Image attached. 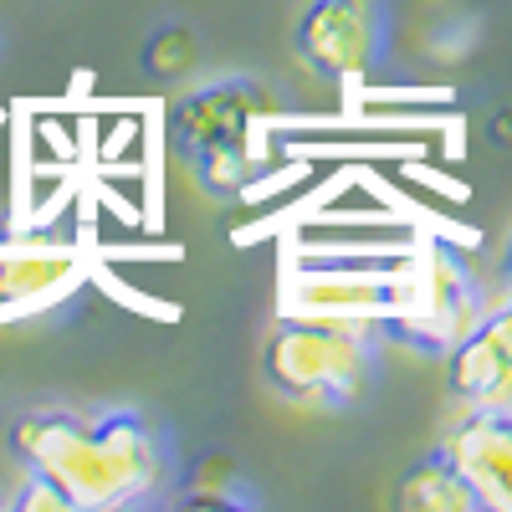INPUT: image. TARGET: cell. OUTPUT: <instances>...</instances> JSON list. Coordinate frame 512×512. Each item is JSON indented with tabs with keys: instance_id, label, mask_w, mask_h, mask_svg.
<instances>
[{
	"instance_id": "cell-1",
	"label": "cell",
	"mask_w": 512,
	"mask_h": 512,
	"mask_svg": "<svg viewBox=\"0 0 512 512\" xmlns=\"http://www.w3.org/2000/svg\"><path fill=\"white\" fill-rule=\"evenodd\" d=\"M11 451L26 472L57 482L72 512L144 507L169 482V446L159 425L128 405L113 410H26L11 425Z\"/></svg>"
},
{
	"instance_id": "cell-2",
	"label": "cell",
	"mask_w": 512,
	"mask_h": 512,
	"mask_svg": "<svg viewBox=\"0 0 512 512\" xmlns=\"http://www.w3.org/2000/svg\"><path fill=\"white\" fill-rule=\"evenodd\" d=\"M379 328L369 323H328V318H277L262 344L267 384L313 410H349L374 390L379 374Z\"/></svg>"
},
{
	"instance_id": "cell-3",
	"label": "cell",
	"mask_w": 512,
	"mask_h": 512,
	"mask_svg": "<svg viewBox=\"0 0 512 512\" xmlns=\"http://www.w3.org/2000/svg\"><path fill=\"white\" fill-rule=\"evenodd\" d=\"M487 308L482 282L461 262V251L425 241L400 267H390V308H384L379 333L400 338L415 354H451L461 333L472 328Z\"/></svg>"
},
{
	"instance_id": "cell-4",
	"label": "cell",
	"mask_w": 512,
	"mask_h": 512,
	"mask_svg": "<svg viewBox=\"0 0 512 512\" xmlns=\"http://www.w3.org/2000/svg\"><path fill=\"white\" fill-rule=\"evenodd\" d=\"M292 47L328 82L364 77L384 57L379 0H308V11L292 26Z\"/></svg>"
},
{
	"instance_id": "cell-5",
	"label": "cell",
	"mask_w": 512,
	"mask_h": 512,
	"mask_svg": "<svg viewBox=\"0 0 512 512\" xmlns=\"http://www.w3.org/2000/svg\"><path fill=\"white\" fill-rule=\"evenodd\" d=\"M82 256L67 236L11 231L0 241V318H31L77 287Z\"/></svg>"
},
{
	"instance_id": "cell-6",
	"label": "cell",
	"mask_w": 512,
	"mask_h": 512,
	"mask_svg": "<svg viewBox=\"0 0 512 512\" xmlns=\"http://www.w3.org/2000/svg\"><path fill=\"white\" fill-rule=\"evenodd\" d=\"M277 113V93L267 82H251V77H221V82H205V88L185 93L164 118V134L175 144V154L195 159L200 149L221 144L231 134H246V128L267 123Z\"/></svg>"
},
{
	"instance_id": "cell-7",
	"label": "cell",
	"mask_w": 512,
	"mask_h": 512,
	"mask_svg": "<svg viewBox=\"0 0 512 512\" xmlns=\"http://www.w3.org/2000/svg\"><path fill=\"white\" fill-rule=\"evenodd\" d=\"M384 308H390V267H292L282 282L287 318L379 328Z\"/></svg>"
},
{
	"instance_id": "cell-8",
	"label": "cell",
	"mask_w": 512,
	"mask_h": 512,
	"mask_svg": "<svg viewBox=\"0 0 512 512\" xmlns=\"http://www.w3.org/2000/svg\"><path fill=\"white\" fill-rule=\"evenodd\" d=\"M441 451L472 487L477 512H512V405H466Z\"/></svg>"
},
{
	"instance_id": "cell-9",
	"label": "cell",
	"mask_w": 512,
	"mask_h": 512,
	"mask_svg": "<svg viewBox=\"0 0 512 512\" xmlns=\"http://www.w3.org/2000/svg\"><path fill=\"white\" fill-rule=\"evenodd\" d=\"M446 384L461 405H512V297L461 333L446 354Z\"/></svg>"
},
{
	"instance_id": "cell-10",
	"label": "cell",
	"mask_w": 512,
	"mask_h": 512,
	"mask_svg": "<svg viewBox=\"0 0 512 512\" xmlns=\"http://www.w3.org/2000/svg\"><path fill=\"white\" fill-rule=\"evenodd\" d=\"M190 164H195L200 190H210V195H241V190H251V180H262L267 164H272L267 123H256V128H246V134H231L221 144L200 149Z\"/></svg>"
},
{
	"instance_id": "cell-11",
	"label": "cell",
	"mask_w": 512,
	"mask_h": 512,
	"mask_svg": "<svg viewBox=\"0 0 512 512\" xmlns=\"http://www.w3.org/2000/svg\"><path fill=\"white\" fill-rule=\"evenodd\" d=\"M395 502L405 512H477L472 487L461 482V472L451 466V456L436 446L431 456H420L395 487Z\"/></svg>"
},
{
	"instance_id": "cell-12",
	"label": "cell",
	"mask_w": 512,
	"mask_h": 512,
	"mask_svg": "<svg viewBox=\"0 0 512 512\" xmlns=\"http://www.w3.org/2000/svg\"><path fill=\"white\" fill-rule=\"evenodd\" d=\"M11 507H16V512H72L67 492H62L57 482H47L41 472H26V477H21V492L11 497Z\"/></svg>"
},
{
	"instance_id": "cell-13",
	"label": "cell",
	"mask_w": 512,
	"mask_h": 512,
	"mask_svg": "<svg viewBox=\"0 0 512 512\" xmlns=\"http://www.w3.org/2000/svg\"><path fill=\"white\" fill-rule=\"evenodd\" d=\"M507 282H512V246H507Z\"/></svg>"
},
{
	"instance_id": "cell-14",
	"label": "cell",
	"mask_w": 512,
	"mask_h": 512,
	"mask_svg": "<svg viewBox=\"0 0 512 512\" xmlns=\"http://www.w3.org/2000/svg\"><path fill=\"white\" fill-rule=\"evenodd\" d=\"M0 47H6V31H0Z\"/></svg>"
}]
</instances>
